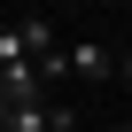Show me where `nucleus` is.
Returning a JSON list of instances; mask_svg holds the SVG:
<instances>
[{"label": "nucleus", "instance_id": "6", "mask_svg": "<svg viewBox=\"0 0 132 132\" xmlns=\"http://www.w3.org/2000/svg\"><path fill=\"white\" fill-rule=\"evenodd\" d=\"M109 132H132V117H117V124H109Z\"/></svg>", "mask_w": 132, "mask_h": 132}, {"label": "nucleus", "instance_id": "1", "mask_svg": "<svg viewBox=\"0 0 132 132\" xmlns=\"http://www.w3.org/2000/svg\"><path fill=\"white\" fill-rule=\"evenodd\" d=\"M117 70H124V54H117L109 39H70V78H78V86H109Z\"/></svg>", "mask_w": 132, "mask_h": 132}, {"label": "nucleus", "instance_id": "4", "mask_svg": "<svg viewBox=\"0 0 132 132\" xmlns=\"http://www.w3.org/2000/svg\"><path fill=\"white\" fill-rule=\"evenodd\" d=\"M31 62V47H23V23H0V78L8 70H23Z\"/></svg>", "mask_w": 132, "mask_h": 132}, {"label": "nucleus", "instance_id": "2", "mask_svg": "<svg viewBox=\"0 0 132 132\" xmlns=\"http://www.w3.org/2000/svg\"><path fill=\"white\" fill-rule=\"evenodd\" d=\"M8 132H78V117L62 109V101H31V109H16Z\"/></svg>", "mask_w": 132, "mask_h": 132}, {"label": "nucleus", "instance_id": "3", "mask_svg": "<svg viewBox=\"0 0 132 132\" xmlns=\"http://www.w3.org/2000/svg\"><path fill=\"white\" fill-rule=\"evenodd\" d=\"M16 23H23V47H31V62L62 54V39H54V16H39V8H31V16H16Z\"/></svg>", "mask_w": 132, "mask_h": 132}, {"label": "nucleus", "instance_id": "5", "mask_svg": "<svg viewBox=\"0 0 132 132\" xmlns=\"http://www.w3.org/2000/svg\"><path fill=\"white\" fill-rule=\"evenodd\" d=\"M117 86H132V47H124V70H117Z\"/></svg>", "mask_w": 132, "mask_h": 132}]
</instances>
